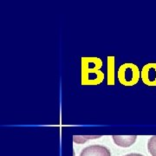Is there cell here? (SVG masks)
<instances>
[{"mask_svg":"<svg viewBox=\"0 0 156 156\" xmlns=\"http://www.w3.org/2000/svg\"><path fill=\"white\" fill-rule=\"evenodd\" d=\"M102 67V61L99 57L90 56L81 58L82 69V85H99L104 80V73L100 69Z\"/></svg>","mask_w":156,"mask_h":156,"instance_id":"6da1fadb","label":"cell"},{"mask_svg":"<svg viewBox=\"0 0 156 156\" xmlns=\"http://www.w3.org/2000/svg\"><path fill=\"white\" fill-rule=\"evenodd\" d=\"M100 135H95V136H74V141L79 143V144H83L87 140H92V139H97L100 138Z\"/></svg>","mask_w":156,"mask_h":156,"instance_id":"ba28073f","label":"cell"},{"mask_svg":"<svg viewBox=\"0 0 156 156\" xmlns=\"http://www.w3.org/2000/svg\"><path fill=\"white\" fill-rule=\"evenodd\" d=\"M80 156H111V153L104 146L91 145L85 147Z\"/></svg>","mask_w":156,"mask_h":156,"instance_id":"277c9868","label":"cell"},{"mask_svg":"<svg viewBox=\"0 0 156 156\" xmlns=\"http://www.w3.org/2000/svg\"><path fill=\"white\" fill-rule=\"evenodd\" d=\"M107 75H108V85H115V56H108V69H107Z\"/></svg>","mask_w":156,"mask_h":156,"instance_id":"8992f818","label":"cell"},{"mask_svg":"<svg viewBox=\"0 0 156 156\" xmlns=\"http://www.w3.org/2000/svg\"><path fill=\"white\" fill-rule=\"evenodd\" d=\"M147 149L152 156H156V135L152 136L147 142Z\"/></svg>","mask_w":156,"mask_h":156,"instance_id":"52a82bcc","label":"cell"},{"mask_svg":"<svg viewBox=\"0 0 156 156\" xmlns=\"http://www.w3.org/2000/svg\"><path fill=\"white\" fill-rule=\"evenodd\" d=\"M123 156H143L142 154H126V155Z\"/></svg>","mask_w":156,"mask_h":156,"instance_id":"9c48e42d","label":"cell"},{"mask_svg":"<svg viewBox=\"0 0 156 156\" xmlns=\"http://www.w3.org/2000/svg\"><path fill=\"white\" fill-rule=\"evenodd\" d=\"M140 77L143 83L149 86H156V63L149 62L142 67L140 71Z\"/></svg>","mask_w":156,"mask_h":156,"instance_id":"3957f363","label":"cell"},{"mask_svg":"<svg viewBox=\"0 0 156 156\" xmlns=\"http://www.w3.org/2000/svg\"><path fill=\"white\" fill-rule=\"evenodd\" d=\"M113 140L117 146L122 147H128L132 146L137 139L136 135H130V136H120V135H113Z\"/></svg>","mask_w":156,"mask_h":156,"instance_id":"5b68a950","label":"cell"},{"mask_svg":"<svg viewBox=\"0 0 156 156\" xmlns=\"http://www.w3.org/2000/svg\"><path fill=\"white\" fill-rule=\"evenodd\" d=\"M117 77L122 85L126 87H131L139 82L140 71L138 66L132 62L123 63L118 69Z\"/></svg>","mask_w":156,"mask_h":156,"instance_id":"7a4b0ae2","label":"cell"}]
</instances>
